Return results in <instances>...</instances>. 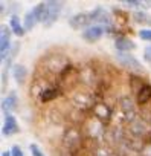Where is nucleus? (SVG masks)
I'll list each match as a JSON object with an SVG mask.
<instances>
[{
	"mask_svg": "<svg viewBox=\"0 0 151 156\" xmlns=\"http://www.w3.org/2000/svg\"><path fill=\"white\" fill-rule=\"evenodd\" d=\"M69 64H70L69 58L61 54H52V55H47L46 58H43V69L46 73H49L52 76H58Z\"/></svg>",
	"mask_w": 151,
	"mask_h": 156,
	"instance_id": "f257e3e1",
	"label": "nucleus"
},
{
	"mask_svg": "<svg viewBox=\"0 0 151 156\" xmlns=\"http://www.w3.org/2000/svg\"><path fill=\"white\" fill-rule=\"evenodd\" d=\"M116 61H118L122 67L128 69L130 73H140V72H143L142 63H140L134 55H131V54H128V52H116Z\"/></svg>",
	"mask_w": 151,
	"mask_h": 156,
	"instance_id": "f03ea898",
	"label": "nucleus"
},
{
	"mask_svg": "<svg viewBox=\"0 0 151 156\" xmlns=\"http://www.w3.org/2000/svg\"><path fill=\"white\" fill-rule=\"evenodd\" d=\"M128 132H130V135L133 138L145 141L149 136V133H151V127H149L148 121H145L142 116H139L137 119H134L133 122L128 124Z\"/></svg>",
	"mask_w": 151,
	"mask_h": 156,
	"instance_id": "7ed1b4c3",
	"label": "nucleus"
},
{
	"mask_svg": "<svg viewBox=\"0 0 151 156\" xmlns=\"http://www.w3.org/2000/svg\"><path fill=\"white\" fill-rule=\"evenodd\" d=\"M63 11V2H57V0H49L46 2V19L43 26L44 28H50L60 17Z\"/></svg>",
	"mask_w": 151,
	"mask_h": 156,
	"instance_id": "20e7f679",
	"label": "nucleus"
},
{
	"mask_svg": "<svg viewBox=\"0 0 151 156\" xmlns=\"http://www.w3.org/2000/svg\"><path fill=\"white\" fill-rule=\"evenodd\" d=\"M92 113H93V118H96L104 126H107L113 119V110H112V107L108 104L102 103V101H96V104L92 109Z\"/></svg>",
	"mask_w": 151,
	"mask_h": 156,
	"instance_id": "39448f33",
	"label": "nucleus"
},
{
	"mask_svg": "<svg viewBox=\"0 0 151 156\" xmlns=\"http://www.w3.org/2000/svg\"><path fill=\"white\" fill-rule=\"evenodd\" d=\"M2 31H0V58H2V61H5L8 58V54L12 48L11 44V28L6 26V25H2V28H0Z\"/></svg>",
	"mask_w": 151,
	"mask_h": 156,
	"instance_id": "423d86ee",
	"label": "nucleus"
},
{
	"mask_svg": "<svg viewBox=\"0 0 151 156\" xmlns=\"http://www.w3.org/2000/svg\"><path fill=\"white\" fill-rule=\"evenodd\" d=\"M90 17H92V23L93 25H101V26H110V25H113V20H112L113 17L102 6H96L93 11H90Z\"/></svg>",
	"mask_w": 151,
	"mask_h": 156,
	"instance_id": "0eeeda50",
	"label": "nucleus"
},
{
	"mask_svg": "<svg viewBox=\"0 0 151 156\" xmlns=\"http://www.w3.org/2000/svg\"><path fill=\"white\" fill-rule=\"evenodd\" d=\"M69 25L72 29H86L89 26H92V17L90 12H78L69 19Z\"/></svg>",
	"mask_w": 151,
	"mask_h": 156,
	"instance_id": "6e6552de",
	"label": "nucleus"
},
{
	"mask_svg": "<svg viewBox=\"0 0 151 156\" xmlns=\"http://www.w3.org/2000/svg\"><path fill=\"white\" fill-rule=\"evenodd\" d=\"M105 34V26L101 25H92L89 28H86L83 31V38L89 43H96L102 38V35Z\"/></svg>",
	"mask_w": 151,
	"mask_h": 156,
	"instance_id": "1a4fd4ad",
	"label": "nucleus"
},
{
	"mask_svg": "<svg viewBox=\"0 0 151 156\" xmlns=\"http://www.w3.org/2000/svg\"><path fill=\"white\" fill-rule=\"evenodd\" d=\"M20 132V127H19V122L15 119V116L12 113H6L5 115V122H3V127H2V133L3 136H12V135H17Z\"/></svg>",
	"mask_w": 151,
	"mask_h": 156,
	"instance_id": "9d476101",
	"label": "nucleus"
},
{
	"mask_svg": "<svg viewBox=\"0 0 151 156\" xmlns=\"http://www.w3.org/2000/svg\"><path fill=\"white\" fill-rule=\"evenodd\" d=\"M61 95H63V89H61L58 84H57V86H49V87H46V89L41 92L38 101H40L41 104H47V103H50V101L60 98Z\"/></svg>",
	"mask_w": 151,
	"mask_h": 156,
	"instance_id": "9b49d317",
	"label": "nucleus"
},
{
	"mask_svg": "<svg viewBox=\"0 0 151 156\" xmlns=\"http://www.w3.org/2000/svg\"><path fill=\"white\" fill-rule=\"evenodd\" d=\"M19 109V97H17V92L15 90H11L8 94V97H5L2 100V110H3V115L6 113H12Z\"/></svg>",
	"mask_w": 151,
	"mask_h": 156,
	"instance_id": "f8f14e48",
	"label": "nucleus"
},
{
	"mask_svg": "<svg viewBox=\"0 0 151 156\" xmlns=\"http://www.w3.org/2000/svg\"><path fill=\"white\" fill-rule=\"evenodd\" d=\"M137 46H136V43L131 40V38H128V37H125V35H118L116 37V40H115V49L118 51V52H131V51H134Z\"/></svg>",
	"mask_w": 151,
	"mask_h": 156,
	"instance_id": "ddd939ff",
	"label": "nucleus"
},
{
	"mask_svg": "<svg viewBox=\"0 0 151 156\" xmlns=\"http://www.w3.org/2000/svg\"><path fill=\"white\" fill-rule=\"evenodd\" d=\"M95 80H96V73H95L93 67L86 66L80 70V83H83L86 86H93Z\"/></svg>",
	"mask_w": 151,
	"mask_h": 156,
	"instance_id": "4468645a",
	"label": "nucleus"
},
{
	"mask_svg": "<svg viewBox=\"0 0 151 156\" xmlns=\"http://www.w3.org/2000/svg\"><path fill=\"white\" fill-rule=\"evenodd\" d=\"M149 101H151V84L146 83V84L137 92V95H136V103H137V106L145 107Z\"/></svg>",
	"mask_w": 151,
	"mask_h": 156,
	"instance_id": "2eb2a0df",
	"label": "nucleus"
},
{
	"mask_svg": "<svg viewBox=\"0 0 151 156\" xmlns=\"http://www.w3.org/2000/svg\"><path fill=\"white\" fill-rule=\"evenodd\" d=\"M128 84H130V90H131L134 95H137V92H139L146 83L143 81V78L139 76L137 73H130V75H128Z\"/></svg>",
	"mask_w": 151,
	"mask_h": 156,
	"instance_id": "dca6fc26",
	"label": "nucleus"
},
{
	"mask_svg": "<svg viewBox=\"0 0 151 156\" xmlns=\"http://www.w3.org/2000/svg\"><path fill=\"white\" fill-rule=\"evenodd\" d=\"M9 28H11L12 34L17 35V37H23V35L26 34V29H25V26L20 23V17H19L17 14H12V16H11V19H9Z\"/></svg>",
	"mask_w": 151,
	"mask_h": 156,
	"instance_id": "f3484780",
	"label": "nucleus"
},
{
	"mask_svg": "<svg viewBox=\"0 0 151 156\" xmlns=\"http://www.w3.org/2000/svg\"><path fill=\"white\" fill-rule=\"evenodd\" d=\"M12 76L17 81V84H25L26 78H28V69L23 64H14L12 66Z\"/></svg>",
	"mask_w": 151,
	"mask_h": 156,
	"instance_id": "a211bd4d",
	"label": "nucleus"
},
{
	"mask_svg": "<svg viewBox=\"0 0 151 156\" xmlns=\"http://www.w3.org/2000/svg\"><path fill=\"white\" fill-rule=\"evenodd\" d=\"M131 19L134 23L142 25V26H151V16L146 11H134L131 14Z\"/></svg>",
	"mask_w": 151,
	"mask_h": 156,
	"instance_id": "6ab92c4d",
	"label": "nucleus"
},
{
	"mask_svg": "<svg viewBox=\"0 0 151 156\" xmlns=\"http://www.w3.org/2000/svg\"><path fill=\"white\" fill-rule=\"evenodd\" d=\"M37 23H38V22H37V17H35V14H34V9H32V11H28V12L25 14V19H23V26H25L26 32H28V31H32Z\"/></svg>",
	"mask_w": 151,
	"mask_h": 156,
	"instance_id": "aec40b11",
	"label": "nucleus"
},
{
	"mask_svg": "<svg viewBox=\"0 0 151 156\" xmlns=\"http://www.w3.org/2000/svg\"><path fill=\"white\" fill-rule=\"evenodd\" d=\"M19 51H20V43H14L12 44V48H11V51H9V54H8V58L5 60V70L6 69H9L11 66H12V61H14V58L17 57V54H19Z\"/></svg>",
	"mask_w": 151,
	"mask_h": 156,
	"instance_id": "412c9836",
	"label": "nucleus"
},
{
	"mask_svg": "<svg viewBox=\"0 0 151 156\" xmlns=\"http://www.w3.org/2000/svg\"><path fill=\"white\" fill-rule=\"evenodd\" d=\"M34 14H35L38 23H44V19H46V2L38 3V5L34 8Z\"/></svg>",
	"mask_w": 151,
	"mask_h": 156,
	"instance_id": "4be33fe9",
	"label": "nucleus"
},
{
	"mask_svg": "<svg viewBox=\"0 0 151 156\" xmlns=\"http://www.w3.org/2000/svg\"><path fill=\"white\" fill-rule=\"evenodd\" d=\"M139 38L145 40V41H151V29H140L139 31Z\"/></svg>",
	"mask_w": 151,
	"mask_h": 156,
	"instance_id": "5701e85b",
	"label": "nucleus"
},
{
	"mask_svg": "<svg viewBox=\"0 0 151 156\" xmlns=\"http://www.w3.org/2000/svg\"><path fill=\"white\" fill-rule=\"evenodd\" d=\"M29 150H31L32 156H46V154L43 153V150H41L37 144H31V145H29Z\"/></svg>",
	"mask_w": 151,
	"mask_h": 156,
	"instance_id": "b1692460",
	"label": "nucleus"
},
{
	"mask_svg": "<svg viewBox=\"0 0 151 156\" xmlns=\"http://www.w3.org/2000/svg\"><path fill=\"white\" fill-rule=\"evenodd\" d=\"M122 3L125 6H130V8H142V2H140V0H124Z\"/></svg>",
	"mask_w": 151,
	"mask_h": 156,
	"instance_id": "393cba45",
	"label": "nucleus"
},
{
	"mask_svg": "<svg viewBox=\"0 0 151 156\" xmlns=\"http://www.w3.org/2000/svg\"><path fill=\"white\" fill-rule=\"evenodd\" d=\"M140 156H151V142H148V141L143 142V147L140 150Z\"/></svg>",
	"mask_w": 151,
	"mask_h": 156,
	"instance_id": "a878e982",
	"label": "nucleus"
},
{
	"mask_svg": "<svg viewBox=\"0 0 151 156\" xmlns=\"http://www.w3.org/2000/svg\"><path fill=\"white\" fill-rule=\"evenodd\" d=\"M11 153H12V156H25V153H23V150H22L20 145H12Z\"/></svg>",
	"mask_w": 151,
	"mask_h": 156,
	"instance_id": "bb28decb",
	"label": "nucleus"
},
{
	"mask_svg": "<svg viewBox=\"0 0 151 156\" xmlns=\"http://www.w3.org/2000/svg\"><path fill=\"white\" fill-rule=\"evenodd\" d=\"M143 60L151 64V44L145 48V51H143Z\"/></svg>",
	"mask_w": 151,
	"mask_h": 156,
	"instance_id": "cd10ccee",
	"label": "nucleus"
},
{
	"mask_svg": "<svg viewBox=\"0 0 151 156\" xmlns=\"http://www.w3.org/2000/svg\"><path fill=\"white\" fill-rule=\"evenodd\" d=\"M2 156H12V153H11V150H5V151H2Z\"/></svg>",
	"mask_w": 151,
	"mask_h": 156,
	"instance_id": "c85d7f7f",
	"label": "nucleus"
},
{
	"mask_svg": "<svg viewBox=\"0 0 151 156\" xmlns=\"http://www.w3.org/2000/svg\"><path fill=\"white\" fill-rule=\"evenodd\" d=\"M136 156H140V154H136Z\"/></svg>",
	"mask_w": 151,
	"mask_h": 156,
	"instance_id": "c756f323",
	"label": "nucleus"
}]
</instances>
